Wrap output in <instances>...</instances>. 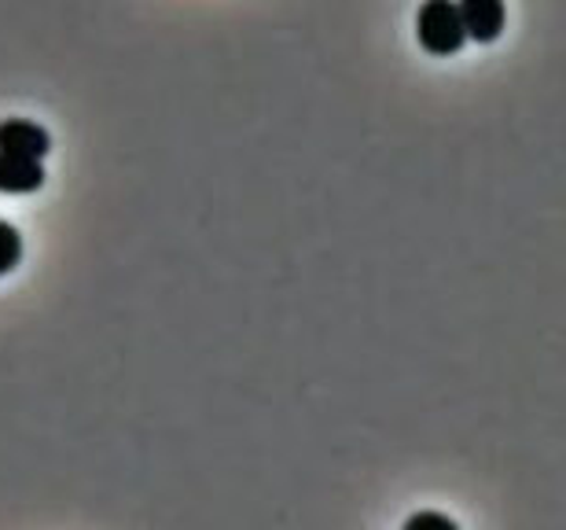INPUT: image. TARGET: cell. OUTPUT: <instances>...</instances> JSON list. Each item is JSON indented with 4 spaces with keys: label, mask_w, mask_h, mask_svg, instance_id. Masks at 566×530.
<instances>
[{
    "label": "cell",
    "mask_w": 566,
    "mask_h": 530,
    "mask_svg": "<svg viewBox=\"0 0 566 530\" xmlns=\"http://www.w3.org/2000/svg\"><path fill=\"white\" fill-rule=\"evenodd\" d=\"M416 38L430 55H457L468 44L457 0H423L416 15Z\"/></svg>",
    "instance_id": "6da1fadb"
},
{
    "label": "cell",
    "mask_w": 566,
    "mask_h": 530,
    "mask_svg": "<svg viewBox=\"0 0 566 530\" xmlns=\"http://www.w3.org/2000/svg\"><path fill=\"white\" fill-rule=\"evenodd\" d=\"M44 185L41 159H27V155L0 152V191L4 196H30Z\"/></svg>",
    "instance_id": "277c9868"
},
{
    "label": "cell",
    "mask_w": 566,
    "mask_h": 530,
    "mask_svg": "<svg viewBox=\"0 0 566 530\" xmlns=\"http://www.w3.org/2000/svg\"><path fill=\"white\" fill-rule=\"evenodd\" d=\"M19 262H22V236L11 221H0V277H8Z\"/></svg>",
    "instance_id": "5b68a950"
},
{
    "label": "cell",
    "mask_w": 566,
    "mask_h": 530,
    "mask_svg": "<svg viewBox=\"0 0 566 530\" xmlns=\"http://www.w3.org/2000/svg\"><path fill=\"white\" fill-rule=\"evenodd\" d=\"M409 530H416V527H441V530H457V523L449 520V516H438V512H420V516H412L409 523H405Z\"/></svg>",
    "instance_id": "8992f818"
},
{
    "label": "cell",
    "mask_w": 566,
    "mask_h": 530,
    "mask_svg": "<svg viewBox=\"0 0 566 530\" xmlns=\"http://www.w3.org/2000/svg\"><path fill=\"white\" fill-rule=\"evenodd\" d=\"M0 152L27 155V159H44L52 152L49 129L30 118H4L0 122Z\"/></svg>",
    "instance_id": "3957f363"
},
{
    "label": "cell",
    "mask_w": 566,
    "mask_h": 530,
    "mask_svg": "<svg viewBox=\"0 0 566 530\" xmlns=\"http://www.w3.org/2000/svg\"><path fill=\"white\" fill-rule=\"evenodd\" d=\"M457 11H460L468 41H479V44H490L501 38V30L507 22L504 0H457Z\"/></svg>",
    "instance_id": "7a4b0ae2"
}]
</instances>
